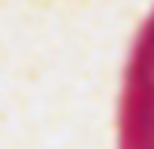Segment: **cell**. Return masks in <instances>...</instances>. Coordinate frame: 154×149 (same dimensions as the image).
I'll use <instances>...</instances> for the list:
<instances>
[{
	"mask_svg": "<svg viewBox=\"0 0 154 149\" xmlns=\"http://www.w3.org/2000/svg\"><path fill=\"white\" fill-rule=\"evenodd\" d=\"M116 149H154V8L127 54L116 111Z\"/></svg>",
	"mask_w": 154,
	"mask_h": 149,
	"instance_id": "6da1fadb",
	"label": "cell"
}]
</instances>
